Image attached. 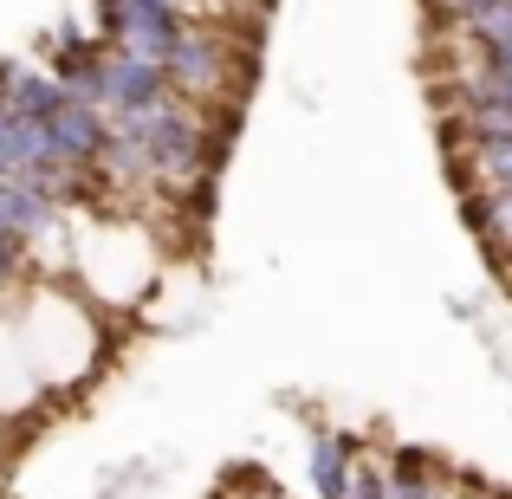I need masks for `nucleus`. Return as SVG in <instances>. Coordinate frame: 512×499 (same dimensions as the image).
<instances>
[{
    "label": "nucleus",
    "mask_w": 512,
    "mask_h": 499,
    "mask_svg": "<svg viewBox=\"0 0 512 499\" xmlns=\"http://www.w3.org/2000/svg\"><path fill=\"white\" fill-rule=\"evenodd\" d=\"M350 461H357V441H344V435H318V441H312V487L325 493V499H344V474H350Z\"/></svg>",
    "instance_id": "nucleus-1"
},
{
    "label": "nucleus",
    "mask_w": 512,
    "mask_h": 499,
    "mask_svg": "<svg viewBox=\"0 0 512 499\" xmlns=\"http://www.w3.org/2000/svg\"><path fill=\"white\" fill-rule=\"evenodd\" d=\"M467 137L487 143H512V104H467Z\"/></svg>",
    "instance_id": "nucleus-2"
},
{
    "label": "nucleus",
    "mask_w": 512,
    "mask_h": 499,
    "mask_svg": "<svg viewBox=\"0 0 512 499\" xmlns=\"http://www.w3.org/2000/svg\"><path fill=\"white\" fill-rule=\"evenodd\" d=\"M344 499H389V474H376L370 461H350V474H344Z\"/></svg>",
    "instance_id": "nucleus-3"
},
{
    "label": "nucleus",
    "mask_w": 512,
    "mask_h": 499,
    "mask_svg": "<svg viewBox=\"0 0 512 499\" xmlns=\"http://www.w3.org/2000/svg\"><path fill=\"white\" fill-rule=\"evenodd\" d=\"M461 214H467V227H474V234H493V227H500V195H467Z\"/></svg>",
    "instance_id": "nucleus-4"
},
{
    "label": "nucleus",
    "mask_w": 512,
    "mask_h": 499,
    "mask_svg": "<svg viewBox=\"0 0 512 499\" xmlns=\"http://www.w3.org/2000/svg\"><path fill=\"white\" fill-rule=\"evenodd\" d=\"M389 480H428V454H422V448H396V461H389Z\"/></svg>",
    "instance_id": "nucleus-5"
},
{
    "label": "nucleus",
    "mask_w": 512,
    "mask_h": 499,
    "mask_svg": "<svg viewBox=\"0 0 512 499\" xmlns=\"http://www.w3.org/2000/svg\"><path fill=\"white\" fill-rule=\"evenodd\" d=\"M428 499H441V493H428Z\"/></svg>",
    "instance_id": "nucleus-6"
}]
</instances>
